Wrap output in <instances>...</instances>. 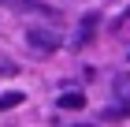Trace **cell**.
<instances>
[{
  "instance_id": "3957f363",
  "label": "cell",
  "mask_w": 130,
  "mask_h": 127,
  "mask_svg": "<svg viewBox=\"0 0 130 127\" xmlns=\"http://www.w3.org/2000/svg\"><path fill=\"white\" fill-rule=\"evenodd\" d=\"M56 105L67 108V112H74V108L86 105V94H82V90H67V94H60V101H56Z\"/></svg>"
},
{
  "instance_id": "277c9868",
  "label": "cell",
  "mask_w": 130,
  "mask_h": 127,
  "mask_svg": "<svg viewBox=\"0 0 130 127\" xmlns=\"http://www.w3.org/2000/svg\"><path fill=\"white\" fill-rule=\"evenodd\" d=\"M22 101V94H4V97H0V108H15Z\"/></svg>"
},
{
  "instance_id": "8992f818",
  "label": "cell",
  "mask_w": 130,
  "mask_h": 127,
  "mask_svg": "<svg viewBox=\"0 0 130 127\" xmlns=\"http://www.w3.org/2000/svg\"><path fill=\"white\" fill-rule=\"evenodd\" d=\"M74 127H93V123H74Z\"/></svg>"
},
{
  "instance_id": "6da1fadb",
  "label": "cell",
  "mask_w": 130,
  "mask_h": 127,
  "mask_svg": "<svg viewBox=\"0 0 130 127\" xmlns=\"http://www.w3.org/2000/svg\"><path fill=\"white\" fill-rule=\"evenodd\" d=\"M26 41H30L37 52H56V49H60V34H56V30H48V26H34V30H26Z\"/></svg>"
},
{
  "instance_id": "7a4b0ae2",
  "label": "cell",
  "mask_w": 130,
  "mask_h": 127,
  "mask_svg": "<svg viewBox=\"0 0 130 127\" xmlns=\"http://www.w3.org/2000/svg\"><path fill=\"white\" fill-rule=\"evenodd\" d=\"M97 22H100V15L97 11H89V15H86V19H82V26H78V34H74V45H89L93 41V30H97Z\"/></svg>"
},
{
  "instance_id": "5b68a950",
  "label": "cell",
  "mask_w": 130,
  "mask_h": 127,
  "mask_svg": "<svg viewBox=\"0 0 130 127\" xmlns=\"http://www.w3.org/2000/svg\"><path fill=\"white\" fill-rule=\"evenodd\" d=\"M15 71H19V67H15L11 60H0V75H15Z\"/></svg>"
}]
</instances>
